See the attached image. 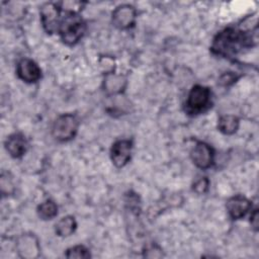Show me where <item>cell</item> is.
<instances>
[{
  "label": "cell",
  "instance_id": "obj_3",
  "mask_svg": "<svg viewBox=\"0 0 259 259\" xmlns=\"http://www.w3.org/2000/svg\"><path fill=\"white\" fill-rule=\"evenodd\" d=\"M78 131V119L72 113L60 115L53 124V136L56 140L67 142L73 139Z\"/></svg>",
  "mask_w": 259,
  "mask_h": 259
},
{
  "label": "cell",
  "instance_id": "obj_6",
  "mask_svg": "<svg viewBox=\"0 0 259 259\" xmlns=\"http://www.w3.org/2000/svg\"><path fill=\"white\" fill-rule=\"evenodd\" d=\"M191 160L200 169H207L213 162V151L210 146L203 142H197L191 150Z\"/></svg>",
  "mask_w": 259,
  "mask_h": 259
},
{
  "label": "cell",
  "instance_id": "obj_12",
  "mask_svg": "<svg viewBox=\"0 0 259 259\" xmlns=\"http://www.w3.org/2000/svg\"><path fill=\"white\" fill-rule=\"evenodd\" d=\"M17 248L20 256L24 258L35 257L37 256V253L39 251L36 239L33 236L29 235H25L19 238Z\"/></svg>",
  "mask_w": 259,
  "mask_h": 259
},
{
  "label": "cell",
  "instance_id": "obj_2",
  "mask_svg": "<svg viewBox=\"0 0 259 259\" xmlns=\"http://www.w3.org/2000/svg\"><path fill=\"white\" fill-rule=\"evenodd\" d=\"M59 32L65 44L73 46L83 36L85 32V22L78 13L69 10L60 20Z\"/></svg>",
  "mask_w": 259,
  "mask_h": 259
},
{
  "label": "cell",
  "instance_id": "obj_17",
  "mask_svg": "<svg viewBox=\"0 0 259 259\" xmlns=\"http://www.w3.org/2000/svg\"><path fill=\"white\" fill-rule=\"evenodd\" d=\"M65 256L67 258H89L90 253L86 247L78 245L68 249Z\"/></svg>",
  "mask_w": 259,
  "mask_h": 259
},
{
  "label": "cell",
  "instance_id": "obj_16",
  "mask_svg": "<svg viewBox=\"0 0 259 259\" xmlns=\"http://www.w3.org/2000/svg\"><path fill=\"white\" fill-rule=\"evenodd\" d=\"M125 81L121 76L109 75L105 80V88L110 93H118L124 87Z\"/></svg>",
  "mask_w": 259,
  "mask_h": 259
},
{
  "label": "cell",
  "instance_id": "obj_4",
  "mask_svg": "<svg viewBox=\"0 0 259 259\" xmlns=\"http://www.w3.org/2000/svg\"><path fill=\"white\" fill-rule=\"evenodd\" d=\"M210 90L202 85H194L186 100V111L191 114H197L205 110L210 104Z\"/></svg>",
  "mask_w": 259,
  "mask_h": 259
},
{
  "label": "cell",
  "instance_id": "obj_9",
  "mask_svg": "<svg viewBox=\"0 0 259 259\" xmlns=\"http://www.w3.org/2000/svg\"><path fill=\"white\" fill-rule=\"evenodd\" d=\"M17 76L26 83H33L40 79L41 71L38 65L30 59H22L16 67Z\"/></svg>",
  "mask_w": 259,
  "mask_h": 259
},
{
  "label": "cell",
  "instance_id": "obj_7",
  "mask_svg": "<svg viewBox=\"0 0 259 259\" xmlns=\"http://www.w3.org/2000/svg\"><path fill=\"white\" fill-rule=\"evenodd\" d=\"M133 143L130 140L116 141L110 150V158L114 166L117 168L123 167L131 159Z\"/></svg>",
  "mask_w": 259,
  "mask_h": 259
},
{
  "label": "cell",
  "instance_id": "obj_11",
  "mask_svg": "<svg viewBox=\"0 0 259 259\" xmlns=\"http://www.w3.org/2000/svg\"><path fill=\"white\" fill-rule=\"evenodd\" d=\"M5 148L11 157L20 158L26 152L27 142L23 135L15 133L7 138L5 142Z\"/></svg>",
  "mask_w": 259,
  "mask_h": 259
},
{
  "label": "cell",
  "instance_id": "obj_5",
  "mask_svg": "<svg viewBox=\"0 0 259 259\" xmlns=\"http://www.w3.org/2000/svg\"><path fill=\"white\" fill-rule=\"evenodd\" d=\"M136 17V9L132 5L122 4L113 10L112 23L119 29H127L135 24Z\"/></svg>",
  "mask_w": 259,
  "mask_h": 259
},
{
  "label": "cell",
  "instance_id": "obj_19",
  "mask_svg": "<svg viewBox=\"0 0 259 259\" xmlns=\"http://www.w3.org/2000/svg\"><path fill=\"white\" fill-rule=\"evenodd\" d=\"M237 80V77L235 74H233L232 72H229V73H225L221 76L220 78V83L223 85V86H229L231 84H233L234 82H236Z\"/></svg>",
  "mask_w": 259,
  "mask_h": 259
},
{
  "label": "cell",
  "instance_id": "obj_18",
  "mask_svg": "<svg viewBox=\"0 0 259 259\" xmlns=\"http://www.w3.org/2000/svg\"><path fill=\"white\" fill-rule=\"evenodd\" d=\"M208 185H209L208 180L205 177H203V178H200L197 181H195V183L193 184V190L195 192L201 194V193H204L208 189Z\"/></svg>",
  "mask_w": 259,
  "mask_h": 259
},
{
  "label": "cell",
  "instance_id": "obj_8",
  "mask_svg": "<svg viewBox=\"0 0 259 259\" xmlns=\"http://www.w3.org/2000/svg\"><path fill=\"white\" fill-rule=\"evenodd\" d=\"M60 10L54 3H46L40 8V19L45 30L48 33H52L59 29L60 25Z\"/></svg>",
  "mask_w": 259,
  "mask_h": 259
},
{
  "label": "cell",
  "instance_id": "obj_14",
  "mask_svg": "<svg viewBox=\"0 0 259 259\" xmlns=\"http://www.w3.org/2000/svg\"><path fill=\"white\" fill-rule=\"evenodd\" d=\"M218 127L225 135H233L239 127V118L232 114L223 115L219 119Z\"/></svg>",
  "mask_w": 259,
  "mask_h": 259
},
{
  "label": "cell",
  "instance_id": "obj_20",
  "mask_svg": "<svg viewBox=\"0 0 259 259\" xmlns=\"http://www.w3.org/2000/svg\"><path fill=\"white\" fill-rule=\"evenodd\" d=\"M250 222H251V225L253 226V228L255 230H257L258 229V209H254L253 213L251 214Z\"/></svg>",
  "mask_w": 259,
  "mask_h": 259
},
{
  "label": "cell",
  "instance_id": "obj_13",
  "mask_svg": "<svg viewBox=\"0 0 259 259\" xmlns=\"http://www.w3.org/2000/svg\"><path fill=\"white\" fill-rule=\"evenodd\" d=\"M77 228L75 218L72 215H66L62 218L55 226L56 234L60 237H69L72 235Z\"/></svg>",
  "mask_w": 259,
  "mask_h": 259
},
{
  "label": "cell",
  "instance_id": "obj_1",
  "mask_svg": "<svg viewBox=\"0 0 259 259\" xmlns=\"http://www.w3.org/2000/svg\"><path fill=\"white\" fill-rule=\"evenodd\" d=\"M252 36L236 28H226L213 38L211 51L223 57H232L242 48L251 47Z\"/></svg>",
  "mask_w": 259,
  "mask_h": 259
},
{
  "label": "cell",
  "instance_id": "obj_10",
  "mask_svg": "<svg viewBox=\"0 0 259 259\" xmlns=\"http://www.w3.org/2000/svg\"><path fill=\"white\" fill-rule=\"evenodd\" d=\"M251 202L242 195H235L227 202V209L233 220L242 219L250 209Z\"/></svg>",
  "mask_w": 259,
  "mask_h": 259
},
{
  "label": "cell",
  "instance_id": "obj_15",
  "mask_svg": "<svg viewBox=\"0 0 259 259\" xmlns=\"http://www.w3.org/2000/svg\"><path fill=\"white\" fill-rule=\"evenodd\" d=\"M37 213L42 220H52L58 213V206L53 200H46L38 205Z\"/></svg>",
  "mask_w": 259,
  "mask_h": 259
}]
</instances>
